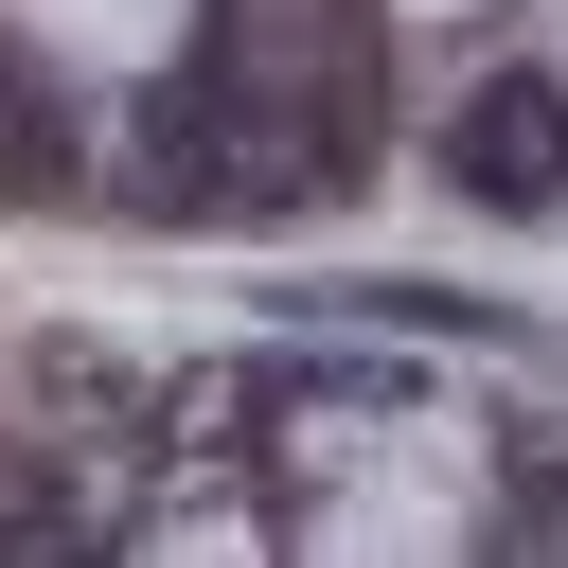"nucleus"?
<instances>
[{
	"label": "nucleus",
	"instance_id": "2",
	"mask_svg": "<svg viewBox=\"0 0 568 568\" xmlns=\"http://www.w3.org/2000/svg\"><path fill=\"white\" fill-rule=\"evenodd\" d=\"M18 18H53V36H124L142 0H18Z\"/></svg>",
	"mask_w": 568,
	"mask_h": 568
},
{
	"label": "nucleus",
	"instance_id": "1",
	"mask_svg": "<svg viewBox=\"0 0 568 568\" xmlns=\"http://www.w3.org/2000/svg\"><path fill=\"white\" fill-rule=\"evenodd\" d=\"M550 142H568V106H550V89H497V106L462 124V160H479V195H532V178H550Z\"/></svg>",
	"mask_w": 568,
	"mask_h": 568
}]
</instances>
